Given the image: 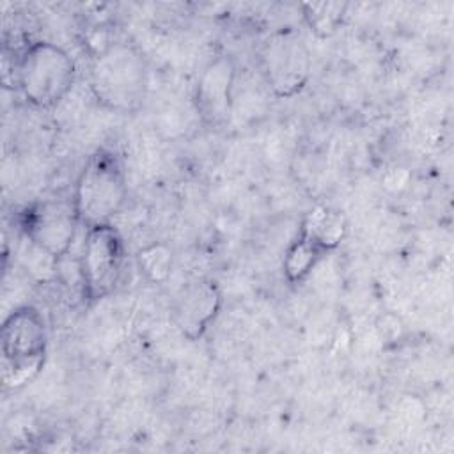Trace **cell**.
I'll return each instance as SVG.
<instances>
[{
    "label": "cell",
    "instance_id": "7",
    "mask_svg": "<svg viewBox=\"0 0 454 454\" xmlns=\"http://www.w3.org/2000/svg\"><path fill=\"white\" fill-rule=\"evenodd\" d=\"M20 225L30 245L57 261L69 254L80 220L73 199H41L21 211Z\"/></svg>",
    "mask_w": 454,
    "mask_h": 454
},
{
    "label": "cell",
    "instance_id": "5",
    "mask_svg": "<svg viewBox=\"0 0 454 454\" xmlns=\"http://www.w3.org/2000/svg\"><path fill=\"white\" fill-rule=\"evenodd\" d=\"M261 74L278 99L298 96L310 80L312 59L301 34L293 27L271 32L257 51Z\"/></svg>",
    "mask_w": 454,
    "mask_h": 454
},
{
    "label": "cell",
    "instance_id": "1",
    "mask_svg": "<svg viewBox=\"0 0 454 454\" xmlns=\"http://www.w3.org/2000/svg\"><path fill=\"white\" fill-rule=\"evenodd\" d=\"M89 87L94 99L106 110L137 112L149 89V67L144 51L128 41H110L92 57Z\"/></svg>",
    "mask_w": 454,
    "mask_h": 454
},
{
    "label": "cell",
    "instance_id": "10",
    "mask_svg": "<svg viewBox=\"0 0 454 454\" xmlns=\"http://www.w3.org/2000/svg\"><path fill=\"white\" fill-rule=\"evenodd\" d=\"M348 234V220L342 211L330 206H314L309 209L300 223L298 236L309 239L325 254L340 247Z\"/></svg>",
    "mask_w": 454,
    "mask_h": 454
},
{
    "label": "cell",
    "instance_id": "4",
    "mask_svg": "<svg viewBox=\"0 0 454 454\" xmlns=\"http://www.w3.org/2000/svg\"><path fill=\"white\" fill-rule=\"evenodd\" d=\"M76 80L74 59L51 41H34L14 66V82L23 98L37 108L57 106Z\"/></svg>",
    "mask_w": 454,
    "mask_h": 454
},
{
    "label": "cell",
    "instance_id": "9",
    "mask_svg": "<svg viewBox=\"0 0 454 454\" xmlns=\"http://www.w3.org/2000/svg\"><path fill=\"white\" fill-rule=\"evenodd\" d=\"M236 82V62L231 55H218L202 69L195 89V110L207 128H222L232 114V89Z\"/></svg>",
    "mask_w": 454,
    "mask_h": 454
},
{
    "label": "cell",
    "instance_id": "3",
    "mask_svg": "<svg viewBox=\"0 0 454 454\" xmlns=\"http://www.w3.org/2000/svg\"><path fill=\"white\" fill-rule=\"evenodd\" d=\"M2 381L7 390L32 383L44 367L48 332L41 312L32 305L14 309L2 323Z\"/></svg>",
    "mask_w": 454,
    "mask_h": 454
},
{
    "label": "cell",
    "instance_id": "14",
    "mask_svg": "<svg viewBox=\"0 0 454 454\" xmlns=\"http://www.w3.org/2000/svg\"><path fill=\"white\" fill-rule=\"evenodd\" d=\"M403 330H404V325L401 317L392 312H385L376 319V332L381 342H395L397 339H401Z\"/></svg>",
    "mask_w": 454,
    "mask_h": 454
},
{
    "label": "cell",
    "instance_id": "11",
    "mask_svg": "<svg viewBox=\"0 0 454 454\" xmlns=\"http://www.w3.org/2000/svg\"><path fill=\"white\" fill-rule=\"evenodd\" d=\"M326 254L309 239L296 234L284 254L282 271L289 284L303 282Z\"/></svg>",
    "mask_w": 454,
    "mask_h": 454
},
{
    "label": "cell",
    "instance_id": "6",
    "mask_svg": "<svg viewBox=\"0 0 454 454\" xmlns=\"http://www.w3.org/2000/svg\"><path fill=\"white\" fill-rule=\"evenodd\" d=\"M124 261V239L114 223L87 229L78 257L83 298L90 303L106 298L121 280Z\"/></svg>",
    "mask_w": 454,
    "mask_h": 454
},
{
    "label": "cell",
    "instance_id": "2",
    "mask_svg": "<svg viewBox=\"0 0 454 454\" xmlns=\"http://www.w3.org/2000/svg\"><path fill=\"white\" fill-rule=\"evenodd\" d=\"M71 199L82 227L112 223L128 200L121 156L110 147H98L82 167Z\"/></svg>",
    "mask_w": 454,
    "mask_h": 454
},
{
    "label": "cell",
    "instance_id": "13",
    "mask_svg": "<svg viewBox=\"0 0 454 454\" xmlns=\"http://www.w3.org/2000/svg\"><path fill=\"white\" fill-rule=\"evenodd\" d=\"M137 264L153 284H165L172 275V248L163 241H154L137 252Z\"/></svg>",
    "mask_w": 454,
    "mask_h": 454
},
{
    "label": "cell",
    "instance_id": "8",
    "mask_svg": "<svg viewBox=\"0 0 454 454\" xmlns=\"http://www.w3.org/2000/svg\"><path fill=\"white\" fill-rule=\"evenodd\" d=\"M223 294L216 280L199 277L188 280L174 296L170 317L174 326L188 340H199L218 317Z\"/></svg>",
    "mask_w": 454,
    "mask_h": 454
},
{
    "label": "cell",
    "instance_id": "12",
    "mask_svg": "<svg viewBox=\"0 0 454 454\" xmlns=\"http://www.w3.org/2000/svg\"><path fill=\"white\" fill-rule=\"evenodd\" d=\"M301 16L309 30L319 37H332L344 21L348 4L346 2H303Z\"/></svg>",
    "mask_w": 454,
    "mask_h": 454
}]
</instances>
